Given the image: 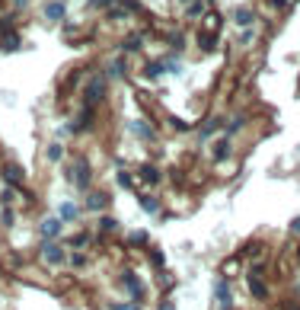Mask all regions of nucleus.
<instances>
[{
  "instance_id": "obj_17",
  "label": "nucleus",
  "mask_w": 300,
  "mask_h": 310,
  "mask_svg": "<svg viewBox=\"0 0 300 310\" xmlns=\"http://www.w3.org/2000/svg\"><path fill=\"white\" fill-rule=\"evenodd\" d=\"M141 48H144V35H141V32L128 35V39L122 42V51H125V55H134V51H141Z\"/></svg>"
},
{
  "instance_id": "obj_39",
  "label": "nucleus",
  "mask_w": 300,
  "mask_h": 310,
  "mask_svg": "<svg viewBox=\"0 0 300 310\" xmlns=\"http://www.w3.org/2000/svg\"><path fill=\"white\" fill-rule=\"evenodd\" d=\"M176 4H192V0H176Z\"/></svg>"
},
{
  "instance_id": "obj_7",
  "label": "nucleus",
  "mask_w": 300,
  "mask_h": 310,
  "mask_svg": "<svg viewBox=\"0 0 300 310\" xmlns=\"http://www.w3.org/2000/svg\"><path fill=\"white\" fill-rule=\"evenodd\" d=\"M61 227H64V221H61V218H45V221L39 224V234L45 237V240H58Z\"/></svg>"
},
{
  "instance_id": "obj_21",
  "label": "nucleus",
  "mask_w": 300,
  "mask_h": 310,
  "mask_svg": "<svg viewBox=\"0 0 300 310\" xmlns=\"http://www.w3.org/2000/svg\"><path fill=\"white\" fill-rule=\"evenodd\" d=\"M224 125H227V118H224V115H214L211 122H208L205 128H201V141H208V138L214 135V131H217V128H224Z\"/></svg>"
},
{
  "instance_id": "obj_33",
  "label": "nucleus",
  "mask_w": 300,
  "mask_h": 310,
  "mask_svg": "<svg viewBox=\"0 0 300 310\" xmlns=\"http://www.w3.org/2000/svg\"><path fill=\"white\" fill-rule=\"evenodd\" d=\"M150 256H153V269H166V266H163V253H160V249H153Z\"/></svg>"
},
{
  "instance_id": "obj_35",
  "label": "nucleus",
  "mask_w": 300,
  "mask_h": 310,
  "mask_svg": "<svg viewBox=\"0 0 300 310\" xmlns=\"http://www.w3.org/2000/svg\"><path fill=\"white\" fill-rule=\"evenodd\" d=\"M99 227H102V230H115V227H118V224H115L112 218H102V221H99Z\"/></svg>"
},
{
  "instance_id": "obj_18",
  "label": "nucleus",
  "mask_w": 300,
  "mask_h": 310,
  "mask_svg": "<svg viewBox=\"0 0 300 310\" xmlns=\"http://www.w3.org/2000/svg\"><path fill=\"white\" fill-rule=\"evenodd\" d=\"M141 179L150 183V186H157V183H160V170H157L153 163H141Z\"/></svg>"
},
{
  "instance_id": "obj_23",
  "label": "nucleus",
  "mask_w": 300,
  "mask_h": 310,
  "mask_svg": "<svg viewBox=\"0 0 300 310\" xmlns=\"http://www.w3.org/2000/svg\"><path fill=\"white\" fill-rule=\"evenodd\" d=\"M128 74V61L125 58H115V61L109 64V70H105V77H125Z\"/></svg>"
},
{
  "instance_id": "obj_9",
  "label": "nucleus",
  "mask_w": 300,
  "mask_h": 310,
  "mask_svg": "<svg viewBox=\"0 0 300 310\" xmlns=\"http://www.w3.org/2000/svg\"><path fill=\"white\" fill-rule=\"evenodd\" d=\"M83 205H87L90 211H105V208H109V195H105V192H96V189H90Z\"/></svg>"
},
{
  "instance_id": "obj_13",
  "label": "nucleus",
  "mask_w": 300,
  "mask_h": 310,
  "mask_svg": "<svg viewBox=\"0 0 300 310\" xmlns=\"http://www.w3.org/2000/svg\"><path fill=\"white\" fill-rule=\"evenodd\" d=\"M195 45L201 51H214V48H217V32H205V29H201L195 35Z\"/></svg>"
},
{
  "instance_id": "obj_5",
  "label": "nucleus",
  "mask_w": 300,
  "mask_h": 310,
  "mask_svg": "<svg viewBox=\"0 0 300 310\" xmlns=\"http://www.w3.org/2000/svg\"><path fill=\"white\" fill-rule=\"evenodd\" d=\"M42 16H45V22H64L67 4H64V0H48V4L42 7Z\"/></svg>"
},
{
  "instance_id": "obj_12",
  "label": "nucleus",
  "mask_w": 300,
  "mask_h": 310,
  "mask_svg": "<svg viewBox=\"0 0 300 310\" xmlns=\"http://www.w3.org/2000/svg\"><path fill=\"white\" fill-rule=\"evenodd\" d=\"M80 205H77V201H61V208H58V218H61L64 224H70V221H77L80 218Z\"/></svg>"
},
{
  "instance_id": "obj_26",
  "label": "nucleus",
  "mask_w": 300,
  "mask_h": 310,
  "mask_svg": "<svg viewBox=\"0 0 300 310\" xmlns=\"http://www.w3.org/2000/svg\"><path fill=\"white\" fill-rule=\"evenodd\" d=\"M115 179H118V186H125L128 192H138V183H134V176H131V173L118 170V173H115Z\"/></svg>"
},
{
  "instance_id": "obj_28",
  "label": "nucleus",
  "mask_w": 300,
  "mask_h": 310,
  "mask_svg": "<svg viewBox=\"0 0 300 310\" xmlns=\"http://www.w3.org/2000/svg\"><path fill=\"white\" fill-rule=\"evenodd\" d=\"M67 262H70L74 269H83V266H87V256H83V253H70V256H67Z\"/></svg>"
},
{
  "instance_id": "obj_15",
  "label": "nucleus",
  "mask_w": 300,
  "mask_h": 310,
  "mask_svg": "<svg viewBox=\"0 0 300 310\" xmlns=\"http://www.w3.org/2000/svg\"><path fill=\"white\" fill-rule=\"evenodd\" d=\"M230 150H233V141L224 135V138L217 141V147H214V160H217V163H224L227 157H230Z\"/></svg>"
},
{
  "instance_id": "obj_37",
  "label": "nucleus",
  "mask_w": 300,
  "mask_h": 310,
  "mask_svg": "<svg viewBox=\"0 0 300 310\" xmlns=\"http://www.w3.org/2000/svg\"><path fill=\"white\" fill-rule=\"evenodd\" d=\"M160 310H176V304H173V301H163V304H160Z\"/></svg>"
},
{
  "instance_id": "obj_2",
  "label": "nucleus",
  "mask_w": 300,
  "mask_h": 310,
  "mask_svg": "<svg viewBox=\"0 0 300 310\" xmlns=\"http://www.w3.org/2000/svg\"><path fill=\"white\" fill-rule=\"evenodd\" d=\"M67 183L74 186V189H80V192H90V183H93V170H90V163L83 160V157H77L74 163L67 166Z\"/></svg>"
},
{
  "instance_id": "obj_31",
  "label": "nucleus",
  "mask_w": 300,
  "mask_h": 310,
  "mask_svg": "<svg viewBox=\"0 0 300 310\" xmlns=\"http://www.w3.org/2000/svg\"><path fill=\"white\" fill-rule=\"evenodd\" d=\"M249 42H256V32H253V26H249V29H243V35H239V45H249Z\"/></svg>"
},
{
  "instance_id": "obj_36",
  "label": "nucleus",
  "mask_w": 300,
  "mask_h": 310,
  "mask_svg": "<svg viewBox=\"0 0 300 310\" xmlns=\"http://www.w3.org/2000/svg\"><path fill=\"white\" fill-rule=\"evenodd\" d=\"M291 234H294V237H300V218H294V221H291Z\"/></svg>"
},
{
  "instance_id": "obj_25",
  "label": "nucleus",
  "mask_w": 300,
  "mask_h": 310,
  "mask_svg": "<svg viewBox=\"0 0 300 310\" xmlns=\"http://www.w3.org/2000/svg\"><path fill=\"white\" fill-rule=\"evenodd\" d=\"M239 272V259L233 256V259H224V266H221V278H233Z\"/></svg>"
},
{
  "instance_id": "obj_3",
  "label": "nucleus",
  "mask_w": 300,
  "mask_h": 310,
  "mask_svg": "<svg viewBox=\"0 0 300 310\" xmlns=\"http://www.w3.org/2000/svg\"><path fill=\"white\" fill-rule=\"evenodd\" d=\"M39 259L45 262V266H64V262H67V249H64V243H58V240H42Z\"/></svg>"
},
{
  "instance_id": "obj_34",
  "label": "nucleus",
  "mask_w": 300,
  "mask_h": 310,
  "mask_svg": "<svg viewBox=\"0 0 300 310\" xmlns=\"http://www.w3.org/2000/svg\"><path fill=\"white\" fill-rule=\"evenodd\" d=\"M112 310H141V304H134V301L131 304H112Z\"/></svg>"
},
{
  "instance_id": "obj_27",
  "label": "nucleus",
  "mask_w": 300,
  "mask_h": 310,
  "mask_svg": "<svg viewBox=\"0 0 300 310\" xmlns=\"http://www.w3.org/2000/svg\"><path fill=\"white\" fill-rule=\"evenodd\" d=\"M163 64H166V74H182V58H176V55H170V58H163Z\"/></svg>"
},
{
  "instance_id": "obj_10",
  "label": "nucleus",
  "mask_w": 300,
  "mask_h": 310,
  "mask_svg": "<svg viewBox=\"0 0 300 310\" xmlns=\"http://www.w3.org/2000/svg\"><path fill=\"white\" fill-rule=\"evenodd\" d=\"M4 179L16 189V186H22V179H26V170L16 166V163H4Z\"/></svg>"
},
{
  "instance_id": "obj_6",
  "label": "nucleus",
  "mask_w": 300,
  "mask_h": 310,
  "mask_svg": "<svg viewBox=\"0 0 300 310\" xmlns=\"http://www.w3.org/2000/svg\"><path fill=\"white\" fill-rule=\"evenodd\" d=\"M214 297H217V307L221 310H230V304H233L230 278H217V281H214Z\"/></svg>"
},
{
  "instance_id": "obj_4",
  "label": "nucleus",
  "mask_w": 300,
  "mask_h": 310,
  "mask_svg": "<svg viewBox=\"0 0 300 310\" xmlns=\"http://www.w3.org/2000/svg\"><path fill=\"white\" fill-rule=\"evenodd\" d=\"M122 288H125V294H128L134 304H144V281L138 278L134 269H125V272H122Z\"/></svg>"
},
{
  "instance_id": "obj_11",
  "label": "nucleus",
  "mask_w": 300,
  "mask_h": 310,
  "mask_svg": "<svg viewBox=\"0 0 300 310\" xmlns=\"http://www.w3.org/2000/svg\"><path fill=\"white\" fill-rule=\"evenodd\" d=\"M128 131H131V135H138V141H153V138H157L153 125H147V122H128Z\"/></svg>"
},
{
  "instance_id": "obj_19",
  "label": "nucleus",
  "mask_w": 300,
  "mask_h": 310,
  "mask_svg": "<svg viewBox=\"0 0 300 310\" xmlns=\"http://www.w3.org/2000/svg\"><path fill=\"white\" fill-rule=\"evenodd\" d=\"M138 201H141V208L147 211V214H160V211H163L160 198H153V195H138Z\"/></svg>"
},
{
  "instance_id": "obj_30",
  "label": "nucleus",
  "mask_w": 300,
  "mask_h": 310,
  "mask_svg": "<svg viewBox=\"0 0 300 310\" xmlns=\"http://www.w3.org/2000/svg\"><path fill=\"white\" fill-rule=\"evenodd\" d=\"M259 249H262V246H259V243L253 240V243H246L243 249H239V256H256V253H259Z\"/></svg>"
},
{
  "instance_id": "obj_14",
  "label": "nucleus",
  "mask_w": 300,
  "mask_h": 310,
  "mask_svg": "<svg viewBox=\"0 0 300 310\" xmlns=\"http://www.w3.org/2000/svg\"><path fill=\"white\" fill-rule=\"evenodd\" d=\"M249 297H256V301H268V285L262 278H249Z\"/></svg>"
},
{
  "instance_id": "obj_22",
  "label": "nucleus",
  "mask_w": 300,
  "mask_h": 310,
  "mask_svg": "<svg viewBox=\"0 0 300 310\" xmlns=\"http://www.w3.org/2000/svg\"><path fill=\"white\" fill-rule=\"evenodd\" d=\"M64 243H67L70 249H77V253H80V249H87V246H90V234H83V230H80V234H74V237H67Z\"/></svg>"
},
{
  "instance_id": "obj_29",
  "label": "nucleus",
  "mask_w": 300,
  "mask_h": 310,
  "mask_svg": "<svg viewBox=\"0 0 300 310\" xmlns=\"http://www.w3.org/2000/svg\"><path fill=\"white\" fill-rule=\"evenodd\" d=\"M128 243H131V246H147V234H131Z\"/></svg>"
},
{
  "instance_id": "obj_32",
  "label": "nucleus",
  "mask_w": 300,
  "mask_h": 310,
  "mask_svg": "<svg viewBox=\"0 0 300 310\" xmlns=\"http://www.w3.org/2000/svg\"><path fill=\"white\" fill-rule=\"evenodd\" d=\"M112 4H115V0H90V7H93V10H96V7H99V10H109Z\"/></svg>"
},
{
  "instance_id": "obj_8",
  "label": "nucleus",
  "mask_w": 300,
  "mask_h": 310,
  "mask_svg": "<svg viewBox=\"0 0 300 310\" xmlns=\"http://www.w3.org/2000/svg\"><path fill=\"white\" fill-rule=\"evenodd\" d=\"M256 10H249V7H236L233 10V22H236V26L239 29H249V26H256Z\"/></svg>"
},
{
  "instance_id": "obj_1",
  "label": "nucleus",
  "mask_w": 300,
  "mask_h": 310,
  "mask_svg": "<svg viewBox=\"0 0 300 310\" xmlns=\"http://www.w3.org/2000/svg\"><path fill=\"white\" fill-rule=\"evenodd\" d=\"M105 90H109V77L105 74H90L87 87H83V106H99L105 99Z\"/></svg>"
},
{
  "instance_id": "obj_38",
  "label": "nucleus",
  "mask_w": 300,
  "mask_h": 310,
  "mask_svg": "<svg viewBox=\"0 0 300 310\" xmlns=\"http://www.w3.org/2000/svg\"><path fill=\"white\" fill-rule=\"evenodd\" d=\"M13 7H16V10H22V7H29V0H13Z\"/></svg>"
},
{
  "instance_id": "obj_20",
  "label": "nucleus",
  "mask_w": 300,
  "mask_h": 310,
  "mask_svg": "<svg viewBox=\"0 0 300 310\" xmlns=\"http://www.w3.org/2000/svg\"><path fill=\"white\" fill-rule=\"evenodd\" d=\"M201 29H205V32H217L221 29V16L214 13V10H208V13L201 16Z\"/></svg>"
},
{
  "instance_id": "obj_16",
  "label": "nucleus",
  "mask_w": 300,
  "mask_h": 310,
  "mask_svg": "<svg viewBox=\"0 0 300 310\" xmlns=\"http://www.w3.org/2000/svg\"><path fill=\"white\" fill-rule=\"evenodd\" d=\"M166 74V64H163V58H157V61H147L144 64V77H150V80H157Z\"/></svg>"
},
{
  "instance_id": "obj_24",
  "label": "nucleus",
  "mask_w": 300,
  "mask_h": 310,
  "mask_svg": "<svg viewBox=\"0 0 300 310\" xmlns=\"http://www.w3.org/2000/svg\"><path fill=\"white\" fill-rule=\"evenodd\" d=\"M61 157H64V147L58 144V141H51V144L45 147V160H48V163H58Z\"/></svg>"
}]
</instances>
